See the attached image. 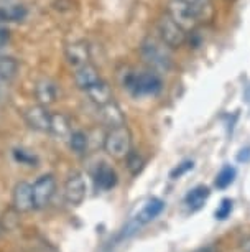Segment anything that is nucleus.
I'll use <instances>...</instances> for the list:
<instances>
[{
	"label": "nucleus",
	"mask_w": 250,
	"mask_h": 252,
	"mask_svg": "<svg viewBox=\"0 0 250 252\" xmlns=\"http://www.w3.org/2000/svg\"><path fill=\"white\" fill-rule=\"evenodd\" d=\"M141 58L153 71L167 73L173 68L171 48L158 35H148L143 38L140 46Z\"/></svg>",
	"instance_id": "obj_1"
},
{
	"label": "nucleus",
	"mask_w": 250,
	"mask_h": 252,
	"mask_svg": "<svg viewBox=\"0 0 250 252\" xmlns=\"http://www.w3.org/2000/svg\"><path fill=\"white\" fill-rule=\"evenodd\" d=\"M122 86L134 96H157L162 91L163 83L155 71H143V73L127 71L124 73Z\"/></svg>",
	"instance_id": "obj_2"
},
{
	"label": "nucleus",
	"mask_w": 250,
	"mask_h": 252,
	"mask_svg": "<svg viewBox=\"0 0 250 252\" xmlns=\"http://www.w3.org/2000/svg\"><path fill=\"white\" fill-rule=\"evenodd\" d=\"M104 150L109 154L112 158L124 160L132 152V135L130 130L125 126L114 127L104 137Z\"/></svg>",
	"instance_id": "obj_3"
},
{
	"label": "nucleus",
	"mask_w": 250,
	"mask_h": 252,
	"mask_svg": "<svg viewBox=\"0 0 250 252\" xmlns=\"http://www.w3.org/2000/svg\"><path fill=\"white\" fill-rule=\"evenodd\" d=\"M165 209V201L160 198H150L147 203L141 206V209L137 215L132 218V220L127 222V226L122 229L120 237H129L132 234H135L137 231L140 229L141 226L152 222L155 218H158L162 215V211Z\"/></svg>",
	"instance_id": "obj_4"
},
{
	"label": "nucleus",
	"mask_w": 250,
	"mask_h": 252,
	"mask_svg": "<svg viewBox=\"0 0 250 252\" xmlns=\"http://www.w3.org/2000/svg\"><path fill=\"white\" fill-rule=\"evenodd\" d=\"M157 30H158V36L162 38L171 50L181 48V46L188 41V33L183 30V28L178 25L168 13H165V15L158 18Z\"/></svg>",
	"instance_id": "obj_5"
},
{
	"label": "nucleus",
	"mask_w": 250,
	"mask_h": 252,
	"mask_svg": "<svg viewBox=\"0 0 250 252\" xmlns=\"http://www.w3.org/2000/svg\"><path fill=\"white\" fill-rule=\"evenodd\" d=\"M167 13L180 25L186 33H191L197 27V17L186 0H169Z\"/></svg>",
	"instance_id": "obj_6"
},
{
	"label": "nucleus",
	"mask_w": 250,
	"mask_h": 252,
	"mask_svg": "<svg viewBox=\"0 0 250 252\" xmlns=\"http://www.w3.org/2000/svg\"><path fill=\"white\" fill-rule=\"evenodd\" d=\"M31 187H33V206L36 209H41L53 198V194L56 191V180L53 175H43Z\"/></svg>",
	"instance_id": "obj_7"
},
{
	"label": "nucleus",
	"mask_w": 250,
	"mask_h": 252,
	"mask_svg": "<svg viewBox=\"0 0 250 252\" xmlns=\"http://www.w3.org/2000/svg\"><path fill=\"white\" fill-rule=\"evenodd\" d=\"M64 198L73 206H79L86 198V182L79 172H73L64 183Z\"/></svg>",
	"instance_id": "obj_8"
},
{
	"label": "nucleus",
	"mask_w": 250,
	"mask_h": 252,
	"mask_svg": "<svg viewBox=\"0 0 250 252\" xmlns=\"http://www.w3.org/2000/svg\"><path fill=\"white\" fill-rule=\"evenodd\" d=\"M25 121L33 130L38 132H50L51 127V114L48 112V107L36 104V106L28 107L25 111Z\"/></svg>",
	"instance_id": "obj_9"
},
{
	"label": "nucleus",
	"mask_w": 250,
	"mask_h": 252,
	"mask_svg": "<svg viewBox=\"0 0 250 252\" xmlns=\"http://www.w3.org/2000/svg\"><path fill=\"white\" fill-rule=\"evenodd\" d=\"M64 56L71 68L76 69L89 63L91 53H89V46L86 41H74V43H69L64 48Z\"/></svg>",
	"instance_id": "obj_10"
},
{
	"label": "nucleus",
	"mask_w": 250,
	"mask_h": 252,
	"mask_svg": "<svg viewBox=\"0 0 250 252\" xmlns=\"http://www.w3.org/2000/svg\"><path fill=\"white\" fill-rule=\"evenodd\" d=\"M35 97L38 104L41 106H51V104L56 102L58 99V86L53 79L50 78H41L35 86Z\"/></svg>",
	"instance_id": "obj_11"
},
{
	"label": "nucleus",
	"mask_w": 250,
	"mask_h": 252,
	"mask_svg": "<svg viewBox=\"0 0 250 252\" xmlns=\"http://www.w3.org/2000/svg\"><path fill=\"white\" fill-rule=\"evenodd\" d=\"M13 206L18 213H27L33 209V187L27 182L17 183L13 188Z\"/></svg>",
	"instance_id": "obj_12"
},
{
	"label": "nucleus",
	"mask_w": 250,
	"mask_h": 252,
	"mask_svg": "<svg viewBox=\"0 0 250 252\" xmlns=\"http://www.w3.org/2000/svg\"><path fill=\"white\" fill-rule=\"evenodd\" d=\"M99 79H102L101 74H99L96 66L91 63L74 69V83H76V86L81 89V91H86L92 84H96Z\"/></svg>",
	"instance_id": "obj_13"
},
{
	"label": "nucleus",
	"mask_w": 250,
	"mask_h": 252,
	"mask_svg": "<svg viewBox=\"0 0 250 252\" xmlns=\"http://www.w3.org/2000/svg\"><path fill=\"white\" fill-rule=\"evenodd\" d=\"M86 96L89 97V101L96 104L97 107H102L106 106L107 102H111L112 99V89L109 86V83L104 79H99L96 84H92L91 88L86 89Z\"/></svg>",
	"instance_id": "obj_14"
},
{
	"label": "nucleus",
	"mask_w": 250,
	"mask_h": 252,
	"mask_svg": "<svg viewBox=\"0 0 250 252\" xmlns=\"http://www.w3.org/2000/svg\"><path fill=\"white\" fill-rule=\"evenodd\" d=\"M94 185L101 191H109L117 185V173L115 170L107 163H101L94 173Z\"/></svg>",
	"instance_id": "obj_15"
},
{
	"label": "nucleus",
	"mask_w": 250,
	"mask_h": 252,
	"mask_svg": "<svg viewBox=\"0 0 250 252\" xmlns=\"http://www.w3.org/2000/svg\"><path fill=\"white\" fill-rule=\"evenodd\" d=\"M99 109H101V117H102L104 124H107L111 129L125 126V116H124V112H122V109L119 107V104L117 102L111 101V102H107L106 106H102Z\"/></svg>",
	"instance_id": "obj_16"
},
{
	"label": "nucleus",
	"mask_w": 250,
	"mask_h": 252,
	"mask_svg": "<svg viewBox=\"0 0 250 252\" xmlns=\"http://www.w3.org/2000/svg\"><path fill=\"white\" fill-rule=\"evenodd\" d=\"M209 194H211L209 188L204 187V185H197V187H194L188 191V194L185 196V204L191 209V211H197V209H201L204 206V203L207 201Z\"/></svg>",
	"instance_id": "obj_17"
},
{
	"label": "nucleus",
	"mask_w": 250,
	"mask_h": 252,
	"mask_svg": "<svg viewBox=\"0 0 250 252\" xmlns=\"http://www.w3.org/2000/svg\"><path fill=\"white\" fill-rule=\"evenodd\" d=\"M191 5V8L194 10L197 22H204L211 23L216 17V8L212 0H186Z\"/></svg>",
	"instance_id": "obj_18"
},
{
	"label": "nucleus",
	"mask_w": 250,
	"mask_h": 252,
	"mask_svg": "<svg viewBox=\"0 0 250 252\" xmlns=\"http://www.w3.org/2000/svg\"><path fill=\"white\" fill-rule=\"evenodd\" d=\"M27 13V7L20 3H5L0 5V22H22Z\"/></svg>",
	"instance_id": "obj_19"
},
{
	"label": "nucleus",
	"mask_w": 250,
	"mask_h": 252,
	"mask_svg": "<svg viewBox=\"0 0 250 252\" xmlns=\"http://www.w3.org/2000/svg\"><path fill=\"white\" fill-rule=\"evenodd\" d=\"M50 134H53L58 139H64L71 134V124L64 114H51V127Z\"/></svg>",
	"instance_id": "obj_20"
},
{
	"label": "nucleus",
	"mask_w": 250,
	"mask_h": 252,
	"mask_svg": "<svg viewBox=\"0 0 250 252\" xmlns=\"http://www.w3.org/2000/svg\"><path fill=\"white\" fill-rule=\"evenodd\" d=\"M18 73V61L12 56H2L0 58V81L8 83Z\"/></svg>",
	"instance_id": "obj_21"
},
{
	"label": "nucleus",
	"mask_w": 250,
	"mask_h": 252,
	"mask_svg": "<svg viewBox=\"0 0 250 252\" xmlns=\"http://www.w3.org/2000/svg\"><path fill=\"white\" fill-rule=\"evenodd\" d=\"M69 149L74 152L76 155H83L84 152L87 150V135L84 134L83 130H76V132H71L69 134Z\"/></svg>",
	"instance_id": "obj_22"
},
{
	"label": "nucleus",
	"mask_w": 250,
	"mask_h": 252,
	"mask_svg": "<svg viewBox=\"0 0 250 252\" xmlns=\"http://www.w3.org/2000/svg\"><path fill=\"white\" fill-rule=\"evenodd\" d=\"M234 180H235V168L234 166H230V165H225L222 166V170L218 173V177H216V188L218 189H225V188H229L230 185L234 183Z\"/></svg>",
	"instance_id": "obj_23"
},
{
	"label": "nucleus",
	"mask_w": 250,
	"mask_h": 252,
	"mask_svg": "<svg viewBox=\"0 0 250 252\" xmlns=\"http://www.w3.org/2000/svg\"><path fill=\"white\" fill-rule=\"evenodd\" d=\"M232 199H229V198H224L222 201H221L219 204V208L216 209V218H218L219 221H224V220H227V218L230 216V213H232Z\"/></svg>",
	"instance_id": "obj_24"
},
{
	"label": "nucleus",
	"mask_w": 250,
	"mask_h": 252,
	"mask_svg": "<svg viewBox=\"0 0 250 252\" xmlns=\"http://www.w3.org/2000/svg\"><path fill=\"white\" fill-rule=\"evenodd\" d=\"M127 166H129L132 175H139L141 172V168H143V160H141L140 155L132 154L130 152V154L127 155Z\"/></svg>",
	"instance_id": "obj_25"
},
{
	"label": "nucleus",
	"mask_w": 250,
	"mask_h": 252,
	"mask_svg": "<svg viewBox=\"0 0 250 252\" xmlns=\"http://www.w3.org/2000/svg\"><path fill=\"white\" fill-rule=\"evenodd\" d=\"M193 166H194V163H193V160H186V161H183V163H180L176 166V168H173L171 172H169V178L171 180H178V178H181L183 175L188 173L190 170H193Z\"/></svg>",
	"instance_id": "obj_26"
},
{
	"label": "nucleus",
	"mask_w": 250,
	"mask_h": 252,
	"mask_svg": "<svg viewBox=\"0 0 250 252\" xmlns=\"http://www.w3.org/2000/svg\"><path fill=\"white\" fill-rule=\"evenodd\" d=\"M13 157H15V160L18 161V163H23V165H30V166H35L36 163V157L28 154L27 150H13Z\"/></svg>",
	"instance_id": "obj_27"
},
{
	"label": "nucleus",
	"mask_w": 250,
	"mask_h": 252,
	"mask_svg": "<svg viewBox=\"0 0 250 252\" xmlns=\"http://www.w3.org/2000/svg\"><path fill=\"white\" fill-rule=\"evenodd\" d=\"M237 160L239 161H249L250 160V147L240 150V154L237 155Z\"/></svg>",
	"instance_id": "obj_28"
},
{
	"label": "nucleus",
	"mask_w": 250,
	"mask_h": 252,
	"mask_svg": "<svg viewBox=\"0 0 250 252\" xmlns=\"http://www.w3.org/2000/svg\"><path fill=\"white\" fill-rule=\"evenodd\" d=\"M194 252H221L219 251V247L218 246H214V244H209V246H204V247H199L197 251Z\"/></svg>",
	"instance_id": "obj_29"
},
{
	"label": "nucleus",
	"mask_w": 250,
	"mask_h": 252,
	"mask_svg": "<svg viewBox=\"0 0 250 252\" xmlns=\"http://www.w3.org/2000/svg\"><path fill=\"white\" fill-rule=\"evenodd\" d=\"M7 40H8V32H5L2 27H0V45H3Z\"/></svg>",
	"instance_id": "obj_30"
},
{
	"label": "nucleus",
	"mask_w": 250,
	"mask_h": 252,
	"mask_svg": "<svg viewBox=\"0 0 250 252\" xmlns=\"http://www.w3.org/2000/svg\"><path fill=\"white\" fill-rule=\"evenodd\" d=\"M244 252H250V241H249V242H245V246H244Z\"/></svg>",
	"instance_id": "obj_31"
},
{
	"label": "nucleus",
	"mask_w": 250,
	"mask_h": 252,
	"mask_svg": "<svg viewBox=\"0 0 250 252\" xmlns=\"http://www.w3.org/2000/svg\"><path fill=\"white\" fill-rule=\"evenodd\" d=\"M0 2H2V0H0Z\"/></svg>",
	"instance_id": "obj_32"
}]
</instances>
